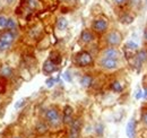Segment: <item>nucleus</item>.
<instances>
[{
  "mask_svg": "<svg viewBox=\"0 0 147 138\" xmlns=\"http://www.w3.org/2000/svg\"><path fill=\"white\" fill-rule=\"evenodd\" d=\"M44 121L48 123L49 128H59L62 124V116L57 108L51 106L44 112Z\"/></svg>",
  "mask_w": 147,
  "mask_h": 138,
  "instance_id": "f257e3e1",
  "label": "nucleus"
},
{
  "mask_svg": "<svg viewBox=\"0 0 147 138\" xmlns=\"http://www.w3.org/2000/svg\"><path fill=\"white\" fill-rule=\"evenodd\" d=\"M93 62H94V59H93L92 54L87 51L79 52L75 57V64L78 67H88L93 65Z\"/></svg>",
  "mask_w": 147,
  "mask_h": 138,
  "instance_id": "f03ea898",
  "label": "nucleus"
},
{
  "mask_svg": "<svg viewBox=\"0 0 147 138\" xmlns=\"http://www.w3.org/2000/svg\"><path fill=\"white\" fill-rule=\"evenodd\" d=\"M122 34L119 31H111L105 35V42L109 47H114L118 48L121 43H122Z\"/></svg>",
  "mask_w": 147,
  "mask_h": 138,
  "instance_id": "7ed1b4c3",
  "label": "nucleus"
},
{
  "mask_svg": "<svg viewBox=\"0 0 147 138\" xmlns=\"http://www.w3.org/2000/svg\"><path fill=\"white\" fill-rule=\"evenodd\" d=\"M98 65L103 70H107V71H113V70H117L120 67L119 60L109 59V58H100Z\"/></svg>",
  "mask_w": 147,
  "mask_h": 138,
  "instance_id": "20e7f679",
  "label": "nucleus"
},
{
  "mask_svg": "<svg viewBox=\"0 0 147 138\" xmlns=\"http://www.w3.org/2000/svg\"><path fill=\"white\" fill-rule=\"evenodd\" d=\"M109 28V22L105 18H96L92 23V30L98 34H103Z\"/></svg>",
  "mask_w": 147,
  "mask_h": 138,
  "instance_id": "39448f33",
  "label": "nucleus"
},
{
  "mask_svg": "<svg viewBox=\"0 0 147 138\" xmlns=\"http://www.w3.org/2000/svg\"><path fill=\"white\" fill-rule=\"evenodd\" d=\"M80 130H82V120L80 119H74L73 122L69 124L67 138H79Z\"/></svg>",
  "mask_w": 147,
  "mask_h": 138,
  "instance_id": "423d86ee",
  "label": "nucleus"
},
{
  "mask_svg": "<svg viewBox=\"0 0 147 138\" xmlns=\"http://www.w3.org/2000/svg\"><path fill=\"white\" fill-rule=\"evenodd\" d=\"M101 58H109V59L120 60V58H121V51L118 48L108 47V48H105V49L102 50V52H101Z\"/></svg>",
  "mask_w": 147,
  "mask_h": 138,
  "instance_id": "0eeeda50",
  "label": "nucleus"
},
{
  "mask_svg": "<svg viewBox=\"0 0 147 138\" xmlns=\"http://www.w3.org/2000/svg\"><path fill=\"white\" fill-rule=\"evenodd\" d=\"M74 120V109L70 105H66L62 111V124L69 126Z\"/></svg>",
  "mask_w": 147,
  "mask_h": 138,
  "instance_id": "6e6552de",
  "label": "nucleus"
},
{
  "mask_svg": "<svg viewBox=\"0 0 147 138\" xmlns=\"http://www.w3.org/2000/svg\"><path fill=\"white\" fill-rule=\"evenodd\" d=\"M0 40L13 45V43L16 41V33L13 31H8V30H2L0 32Z\"/></svg>",
  "mask_w": 147,
  "mask_h": 138,
  "instance_id": "1a4fd4ad",
  "label": "nucleus"
},
{
  "mask_svg": "<svg viewBox=\"0 0 147 138\" xmlns=\"http://www.w3.org/2000/svg\"><path fill=\"white\" fill-rule=\"evenodd\" d=\"M95 36L91 30H83L82 33H80V41L84 43V44H90L94 41Z\"/></svg>",
  "mask_w": 147,
  "mask_h": 138,
  "instance_id": "9d476101",
  "label": "nucleus"
},
{
  "mask_svg": "<svg viewBox=\"0 0 147 138\" xmlns=\"http://www.w3.org/2000/svg\"><path fill=\"white\" fill-rule=\"evenodd\" d=\"M14 76V70L9 65H2L0 68V77L5 79H9Z\"/></svg>",
  "mask_w": 147,
  "mask_h": 138,
  "instance_id": "9b49d317",
  "label": "nucleus"
},
{
  "mask_svg": "<svg viewBox=\"0 0 147 138\" xmlns=\"http://www.w3.org/2000/svg\"><path fill=\"white\" fill-rule=\"evenodd\" d=\"M49 131V126L45 121H38L35 126V133L37 135L43 136L44 134H47Z\"/></svg>",
  "mask_w": 147,
  "mask_h": 138,
  "instance_id": "f8f14e48",
  "label": "nucleus"
},
{
  "mask_svg": "<svg viewBox=\"0 0 147 138\" xmlns=\"http://www.w3.org/2000/svg\"><path fill=\"white\" fill-rule=\"evenodd\" d=\"M55 70H57V65H55L50 59H48V60L43 64V71H44V74L50 75V74L55 72Z\"/></svg>",
  "mask_w": 147,
  "mask_h": 138,
  "instance_id": "ddd939ff",
  "label": "nucleus"
},
{
  "mask_svg": "<svg viewBox=\"0 0 147 138\" xmlns=\"http://www.w3.org/2000/svg\"><path fill=\"white\" fill-rule=\"evenodd\" d=\"M79 84L83 87H85V88L91 87L93 84V77L91 75H88V74L83 75V76L80 77V79H79Z\"/></svg>",
  "mask_w": 147,
  "mask_h": 138,
  "instance_id": "4468645a",
  "label": "nucleus"
},
{
  "mask_svg": "<svg viewBox=\"0 0 147 138\" xmlns=\"http://www.w3.org/2000/svg\"><path fill=\"white\" fill-rule=\"evenodd\" d=\"M18 25H17V20L14 17H8V22H7V26H6V30L8 31H13V32H16Z\"/></svg>",
  "mask_w": 147,
  "mask_h": 138,
  "instance_id": "2eb2a0df",
  "label": "nucleus"
},
{
  "mask_svg": "<svg viewBox=\"0 0 147 138\" xmlns=\"http://www.w3.org/2000/svg\"><path fill=\"white\" fill-rule=\"evenodd\" d=\"M68 27V20L66 17H59L57 19V28L59 31H65Z\"/></svg>",
  "mask_w": 147,
  "mask_h": 138,
  "instance_id": "dca6fc26",
  "label": "nucleus"
},
{
  "mask_svg": "<svg viewBox=\"0 0 147 138\" xmlns=\"http://www.w3.org/2000/svg\"><path fill=\"white\" fill-rule=\"evenodd\" d=\"M136 60L139 65H143L147 61V51L146 50H140L136 55Z\"/></svg>",
  "mask_w": 147,
  "mask_h": 138,
  "instance_id": "f3484780",
  "label": "nucleus"
},
{
  "mask_svg": "<svg viewBox=\"0 0 147 138\" xmlns=\"http://www.w3.org/2000/svg\"><path fill=\"white\" fill-rule=\"evenodd\" d=\"M135 126H136V122H135L134 119H131V121L128 123V130H127L129 137H134V135H135Z\"/></svg>",
  "mask_w": 147,
  "mask_h": 138,
  "instance_id": "a211bd4d",
  "label": "nucleus"
},
{
  "mask_svg": "<svg viewBox=\"0 0 147 138\" xmlns=\"http://www.w3.org/2000/svg\"><path fill=\"white\" fill-rule=\"evenodd\" d=\"M134 20V17L129 14H123L121 17H120V22L123 23V24H131Z\"/></svg>",
  "mask_w": 147,
  "mask_h": 138,
  "instance_id": "6ab92c4d",
  "label": "nucleus"
},
{
  "mask_svg": "<svg viewBox=\"0 0 147 138\" xmlns=\"http://www.w3.org/2000/svg\"><path fill=\"white\" fill-rule=\"evenodd\" d=\"M50 60L55 64V65H58V64H60V61H61V58H60V54L59 53H57V52H53V53H51V55H50Z\"/></svg>",
  "mask_w": 147,
  "mask_h": 138,
  "instance_id": "aec40b11",
  "label": "nucleus"
},
{
  "mask_svg": "<svg viewBox=\"0 0 147 138\" xmlns=\"http://www.w3.org/2000/svg\"><path fill=\"white\" fill-rule=\"evenodd\" d=\"M7 22H8V17L3 14H0V28L1 30H6Z\"/></svg>",
  "mask_w": 147,
  "mask_h": 138,
  "instance_id": "412c9836",
  "label": "nucleus"
},
{
  "mask_svg": "<svg viewBox=\"0 0 147 138\" xmlns=\"http://www.w3.org/2000/svg\"><path fill=\"white\" fill-rule=\"evenodd\" d=\"M111 88L114 91V92H117V93H120L121 91H122V85H121V83L120 82H113L112 83V85H111Z\"/></svg>",
  "mask_w": 147,
  "mask_h": 138,
  "instance_id": "4be33fe9",
  "label": "nucleus"
},
{
  "mask_svg": "<svg viewBox=\"0 0 147 138\" xmlns=\"http://www.w3.org/2000/svg\"><path fill=\"white\" fill-rule=\"evenodd\" d=\"M10 48H11L10 44H8V43H6V42L0 40V52H7L8 50H10Z\"/></svg>",
  "mask_w": 147,
  "mask_h": 138,
  "instance_id": "5701e85b",
  "label": "nucleus"
},
{
  "mask_svg": "<svg viewBox=\"0 0 147 138\" xmlns=\"http://www.w3.org/2000/svg\"><path fill=\"white\" fill-rule=\"evenodd\" d=\"M6 79L0 77V95H3L6 93Z\"/></svg>",
  "mask_w": 147,
  "mask_h": 138,
  "instance_id": "b1692460",
  "label": "nucleus"
},
{
  "mask_svg": "<svg viewBox=\"0 0 147 138\" xmlns=\"http://www.w3.org/2000/svg\"><path fill=\"white\" fill-rule=\"evenodd\" d=\"M27 5H28L30 8L35 9V8H37V6H38V2H37V0H27Z\"/></svg>",
  "mask_w": 147,
  "mask_h": 138,
  "instance_id": "393cba45",
  "label": "nucleus"
},
{
  "mask_svg": "<svg viewBox=\"0 0 147 138\" xmlns=\"http://www.w3.org/2000/svg\"><path fill=\"white\" fill-rule=\"evenodd\" d=\"M140 120H142V123H143V126L147 128V110L143 112V114H142V119H140Z\"/></svg>",
  "mask_w": 147,
  "mask_h": 138,
  "instance_id": "a878e982",
  "label": "nucleus"
},
{
  "mask_svg": "<svg viewBox=\"0 0 147 138\" xmlns=\"http://www.w3.org/2000/svg\"><path fill=\"white\" fill-rule=\"evenodd\" d=\"M128 2L131 7H138L142 3V0H128Z\"/></svg>",
  "mask_w": 147,
  "mask_h": 138,
  "instance_id": "bb28decb",
  "label": "nucleus"
},
{
  "mask_svg": "<svg viewBox=\"0 0 147 138\" xmlns=\"http://www.w3.org/2000/svg\"><path fill=\"white\" fill-rule=\"evenodd\" d=\"M16 1H17V0H2V2H3V5H5V6H7V7H10V6H14V5L16 3Z\"/></svg>",
  "mask_w": 147,
  "mask_h": 138,
  "instance_id": "cd10ccee",
  "label": "nucleus"
},
{
  "mask_svg": "<svg viewBox=\"0 0 147 138\" xmlns=\"http://www.w3.org/2000/svg\"><path fill=\"white\" fill-rule=\"evenodd\" d=\"M114 2L119 6H122V5H126L128 2V0H114Z\"/></svg>",
  "mask_w": 147,
  "mask_h": 138,
  "instance_id": "c85d7f7f",
  "label": "nucleus"
},
{
  "mask_svg": "<svg viewBox=\"0 0 147 138\" xmlns=\"http://www.w3.org/2000/svg\"><path fill=\"white\" fill-rule=\"evenodd\" d=\"M25 101H26V100H19L18 102H17V103L15 104V106H16V108H17V109H19V108H20V106H22V104H23V105H24V104H25Z\"/></svg>",
  "mask_w": 147,
  "mask_h": 138,
  "instance_id": "c756f323",
  "label": "nucleus"
},
{
  "mask_svg": "<svg viewBox=\"0 0 147 138\" xmlns=\"http://www.w3.org/2000/svg\"><path fill=\"white\" fill-rule=\"evenodd\" d=\"M144 39H145V42H147V28L145 30V32H144Z\"/></svg>",
  "mask_w": 147,
  "mask_h": 138,
  "instance_id": "7c9ffc66",
  "label": "nucleus"
},
{
  "mask_svg": "<svg viewBox=\"0 0 147 138\" xmlns=\"http://www.w3.org/2000/svg\"><path fill=\"white\" fill-rule=\"evenodd\" d=\"M11 138H23V137H20V136H14V137H11Z\"/></svg>",
  "mask_w": 147,
  "mask_h": 138,
  "instance_id": "2f4dec72",
  "label": "nucleus"
},
{
  "mask_svg": "<svg viewBox=\"0 0 147 138\" xmlns=\"http://www.w3.org/2000/svg\"><path fill=\"white\" fill-rule=\"evenodd\" d=\"M40 138H47V137H40Z\"/></svg>",
  "mask_w": 147,
  "mask_h": 138,
  "instance_id": "473e14b6",
  "label": "nucleus"
}]
</instances>
